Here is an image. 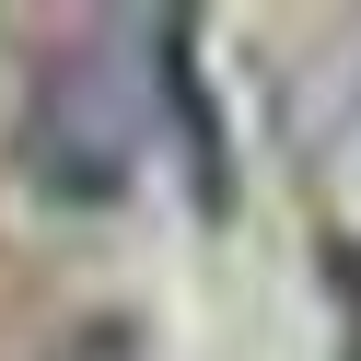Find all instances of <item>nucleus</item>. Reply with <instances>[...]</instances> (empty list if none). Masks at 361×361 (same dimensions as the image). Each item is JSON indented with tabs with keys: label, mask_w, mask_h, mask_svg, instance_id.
I'll return each instance as SVG.
<instances>
[{
	"label": "nucleus",
	"mask_w": 361,
	"mask_h": 361,
	"mask_svg": "<svg viewBox=\"0 0 361 361\" xmlns=\"http://www.w3.org/2000/svg\"><path fill=\"white\" fill-rule=\"evenodd\" d=\"M140 24H94V35H59L24 82V117H12V164H24L35 198L59 210H117L140 187V128H152V94L128 71Z\"/></svg>",
	"instance_id": "obj_1"
},
{
	"label": "nucleus",
	"mask_w": 361,
	"mask_h": 361,
	"mask_svg": "<svg viewBox=\"0 0 361 361\" xmlns=\"http://www.w3.org/2000/svg\"><path fill=\"white\" fill-rule=\"evenodd\" d=\"M59 361H140V338H128L117 314H105V326H82V338H71V350H59Z\"/></svg>",
	"instance_id": "obj_2"
}]
</instances>
